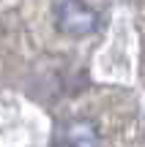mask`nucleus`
I'll return each mask as SVG.
<instances>
[{
    "instance_id": "f257e3e1",
    "label": "nucleus",
    "mask_w": 145,
    "mask_h": 147,
    "mask_svg": "<svg viewBox=\"0 0 145 147\" xmlns=\"http://www.w3.org/2000/svg\"><path fill=\"white\" fill-rule=\"evenodd\" d=\"M99 11L88 5V0H55V27L63 36L82 38L99 30Z\"/></svg>"
},
{
    "instance_id": "f03ea898",
    "label": "nucleus",
    "mask_w": 145,
    "mask_h": 147,
    "mask_svg": "<svg viewBox=\"0 0 145 147\" xmlns=\"http://www.w3.org/2000/svg\"><path fill=\"white\" fill-rule=\"evenodd\" d=\"M60 142L66 147H101V134L88 117H71L60 125Z\"/></svg>"
}]
</instances>
